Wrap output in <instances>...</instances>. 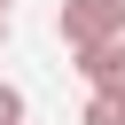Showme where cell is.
Here are the masks:
<instances>
[{
    "mask_svg": "<svg viewBox=\"0 0 125 125\" xmlns=\"http://www.w3.org/2000/svg\"><path fill=\"white\" fill-rule=\"evenodd\" d=\"M55 39H62L70 55L125 39V0H62V8H55Z\"/></svg>",
    "mask_w": 125,
    "mask_h": 125,
    "instance_id": "cell-1",
    "label": "cell"
},
{
    "mask_svg": "<svg viewBox=\"0 0 125 125\" xmlns=\"http://www.w3.org/2000/svg\"><path fill=\"white\" fill-rule=\"evenodd\" d=\"M78 78H86L94 94H125V39H109V47H86V55H78Z\"/></svg>",
    "mask_w": 125,
    "mask_h": 125,
    "instance_id": "cell-2",
    "label": "cell"
},
{
    "mask_svg": "<svg viewBox=\"0 0 125 125\" xmlns=\"http://www.w3.org/2000/svg\"><path fill=\"white\" fill-rule=\"evenodd\" d=\"M23 117H31V102H23V86H8V78H0V125H23Z\"/></svg>",
    "mask_w": 125,
    "mask_h": 125,
    "instance_id": "cell-3",
    "label": "cell"
},
{
    "mask_svg": "<svg viewBox=\"0 0 125 125\" xmlns=\"http://www.w3.org/2000/svg\"><path fill=\"white\" fill-rule=\"evenodd\" d=\"M8 31H16V16H8V8H0V47H8Z\"/></svg>",
    "mask_w": 125,
    "mask_h": 125,
    "instance_id": "cell-4",
    "label": "cell"
},
{
    "mask_svg": "<svg viewBox=\"0 0 125 125\" xmlns=\"http://www.w3.org/2000/svg\"><path fill=\"white\" fill-rule=\"evenodd\" d=\"M117 125H125V94H117Z\"/></svg>",
    "mask_w": 125,
    "mask_h": 125,
    "instance_id": "cell-5",
    "label": "cell"
},
{
    "mask_svg": "<svg viewBox=\"0 0 125 125\" xmlns=\"http://www.w3.org/2000/svg\"><path fill=\"white\" fill-rule=\"evenodd\" d=\"M0 8H8V0H0Z\"/></svg>",
    "mask_w": 125,
    "mask_h": 125,
    "instance_id": "cell-6",
    "label": "cell"
}]
</instances>
